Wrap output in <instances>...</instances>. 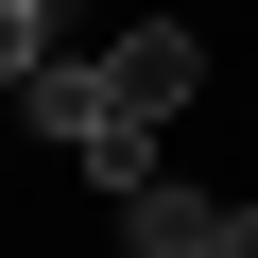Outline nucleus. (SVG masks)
<instances>
[{"label":"nucleus","instance_id":"obj_1","mask_svg":"<svg viewBox=\"0 0 258 258\" xmlns=\"http://www.w3.org/2000/svg\"><path fill=\"white\" fill-rule=\"evenodd\" d=\"M103 86H120V120H155V138H172L189 86H207V35H189V18H138V35L103 52Z\"/></svg>","mask_w":258,"mask_h":258},{"label":"nucleus","instance_id":"obj_3","mask_svg":"<svg viewBox=\"0 0 258 258\" xmlns=\"http://www.w3.org/2000/svg\"><path fill=\"white\" fill-rule=\"evenodd\" d=\"M120 241H138V258H207L224 207H207V189H138V207H120Z\"/></svg>","mask_w":258,"mask_h":258},{"label":"nucleus","instance_id":"obj_2","mask_svg":"<svg viewBox=\"0 0 258 258\" xmlns=\"http://www.w3.org/2000/svg\"><path fill=\"white\" fill-rule=\"evenodd\" d=\"M18 103H35V138H69V155H86L103 120H120V86H103V69H35Z\"/></svg>","mask_w":258,"mask_h":258},{"label":"nucleus","instance_id":"obj_5","mask_svg":"<svg viewBox=\"0 0 258 258\" xmlns=\"http://www.w3.org/2000/svg\"><path fill=\"white\" fill-rule=\"evenodd\" d=\"M52 69V0H0V86H35Z\"/></svg>","mask_w":258,"mask_h":258},{"label":"nucleus","instance_id":"obj_4","mask_svg":"<svg viewBox=\"0 0 258 258\" xmlns=\"http://www.w3.org/2000/svg\"><path fill=\"white\" fill-rule=\"evenodd\" d=\"M86 189H103V207H138V189H172V172H155V120H103V138H86Z\"/></svg>","mask_w":258,"mask_h":258},{"label":"nucleus","instance_id":"obj_6","mask_svg":"<svg viewBox=\"0 0 258 258\" xmlns=\"http://www.w3.org/2000/svg\"><path fill=\"white\" fill-rule=\"evenodd\" d=\"M207 258H258V207H224V241H207Z\"/></svg>","mask_w":258,"mask_h":258}]
</instances>
